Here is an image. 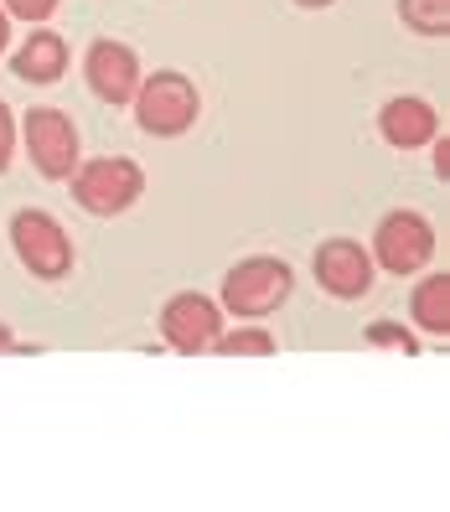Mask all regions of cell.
<instances>
[{
	"label": "cell",
	"mask_w": 450,
	"mask_h": 512,
	"mask_svg": "<svg viewBox=\"0 0 450 512\" xmlns=\"http://www.w3.org/2000/svg\"><path fill=\"white\" fill-rule=\"evenodd\" d=\"M290 290H295V269L280 254H249L223 275L218 306L223 316H238V321H264L285 306Z\"/></svg>",
	"instance_id": "obj_1"
},
{
	"label": "cell",
	"mask_w": 450,
	"mask_h": 512,
	"mask_svg": "<svg viewBox=\"0 0 450 512\" xmlns=\"http://www.w3.org/2000/svg\"><path fill=\"white\" fill-rule=\"evenodd\" d=\"M130 109H135V125H140L150 140H176V135H187V130L197 125L202 94H197V83H192L187 73L156 68V73L140 78Z\"/></svg>",
	"instance_id": "obj_2"
},
{
	"label": "cell",
	"mask_w": 450,
	"mask_h": 512,
	"mask_svg": "<svg viewBox=\"0 0 450 512\" xmlns=\"http://www.w3.org/2000/svg\"><path fill=\"white\" fill-rule=\"evenodd\" d=\"M73 202L94 218H119L145 197V171L130 156H94L73 166Z\"/></svg>",
	"instance_id": "obj_3"
},
{
	"label": "cell",
	"mask_w": 450,
	"mask_h": 512,
	"mask_svg": "<svg viewBox=\"0 0 450 512\" xmlns=\"http://www.w3.org/2000/svg\"><path fill=\"white\" fill-rule=\"evenodd\" d=\"M11 249H16L26 275L42 285H57L73 275V238L47 207H21L11 218Z\"/></svg>",
	"instance_id": "obj_4"
},
{
	"label": "cell",
	"mask_w": 450,
	"mask_h": 512,
	"mask_svg": "<svg viewBox=\"0 0 450 512\" xmlns=\"http://www.w3.org/2000/svg\"><path fill=\"white\" fill-rule=\"evenodd\" d=\"M373 264L388 269V275H419V269H430L435 259V223L425 213H414V207H394V213H383L378 228H373Z\"/></svg>",
	"instance_id": "obj_5"
},
{
	"label": "cell",
	"mask_w": 450,
	"mask_h": 512,
	"mask_svg": "<svg viewBox=\"0 0 450 512\" xmlns=\"http://www.w3.org/2000/svg\"><path fill=\"white\" fill-rule=\"evenodd\" d=\"M21 135H26V156H32V166L47 176V182H68L73 166H78V125L63 114V109H26L21 119Z\"/></svg>",
	"instance_id": "obj_6"
},
{
	"label": "cell",
	"mask_w": 450,
	"mask_h": 512,
	"mask_svg": "<svg viewBox=\"0 0 450 512\" xmlns=\"http://www.w3.org/2000/svg\"><path fill=\"white\" fill-rule=\"evenodd\" d=\"M161 337L171 352H187V357L213 352L223 337V306L202 290H176L161 311Z\"/></svg>",
	"instance_id": "obj_7"
},
{
	"label": "cell",
	"mask_w": 450,
	"mask_h": 512,
	"mask_svg": "<svg viewBox=\"0 0 450 512\" xmlns=\"http://www.w3.org/2000/svg\"><path fill=\"white\" fill-rule=\"evenodd\" d=\"M83 78H88V88H94V99L125 109L135 99L145 68H140V57H135L130 42L99 37V42H88V52H83Z\"/></svg>",
	"instance_id": "obj_8"
},
{
	"label": "cell",
	"mask_w": 450,
	"mask_h": 512,
	"mask_svg": "<svg viewBox=\"0 0 450 512\" xmlns=\"http://www.w3.org/2000/svg\"><path fill=\"white\" fill-rule=\"evenodd\" d=\"M311 269H316V285L337 300H363L378 280V264L357 238H326L311 259Z\"/></svg>",
	"instance_id": "obj_9"
},
{
	"label": "cell",
	"mask_w": 450,
	"mask_h": 512,
	"mask_svg": "<svg viewBox=\"0 0 450 512\" xmlns=\"http://www.w3.org/2000/svg\"><path fill=\"white\" fill-rule=\"evenodd\" d=\"M378 135L394 145V150H419L440 135V114L430 99L419 94H394L383 109H378Z\"/></svg>",
	"instance_id": "obj_10"
},
{
	"label": "cell",
	"mask_w": 450,
	"mask_h": 512,
	"mask_svg": "<svg viewBox=\"0 0 450 512\" xmlns=\"http://www.w3.org/2000/svg\"><path fill=\"white\" fill-rule=\"evenodd\" d=\"M11 73L32 88H47L68 73V42L52 32V26H32V37H26L11 57Z\"/></svg>",
	"instance_id": "obj_11"
},
{
	"label": "cell",
	"mask_w": 450,
	"mask_h": 512,
	"mask_svg": "<svg viewBox=\"0 0 450 512\" xmlns=\"http://www.w3.org/2000/svg\"><path fill=\"white\" fill-rule=\"evenodd\" d=\"M409 321L425 331V337H450V275L445 269H430L419 275V285L409 290Z\"/></svg>",
	"instance_id": "obj_12"
},
{
	"label": "cell",
	"mask_w": 450,
	"mask_h": 512,
	"mask_svg": "<svg viewBox=\"0 0 450 512\" xmlns=\"http://www.w3.org/2000/svg\"><path fill=\"white\" fill-rule=\"evenodd\" d=\"M399 21L414 37H450V0H399Z\"/></svg>",
	"instance_id": "obj_13"
},
{
	"label": "cell",
	"mask_w": 450,
	"mask_h": 512,
	"mask_svg": "<svg viewBox=\"0 0 450 512\" xmlns=\"http://www.w3.org/2000/svg\"><path fill=\"white\" fill-rule=\"evenodd\" d=\"M213 352H223V357H269V352H280V342H275L269 326H233V331L218 337Z\"/></svg>",
	"instance_id": "obj_14"
},
{
	"label": "cell",
	"mask_w": 450,
	"mask_h": 512,
	"mask_svg": "<svg viewBox=\"0 0 450 512\" xmlns=\"http://www.w3.org/2000/svg\"><path fill=\"white\" fill-rule=\"evenodd\" d=\"M368 342L394 347V352H404V357H414V352H419L414 331H404V326H394V321H373V326H368Z\"/></svg>",
	"instance_id": "obj_15"
},
{
	"label": "cell",
	"mask_w": 450,
	"mask_h": 512,
	"mask_svg": "<svg viewBox=\"0 0 450 512\" xmlns=\"http://www.w3.org/2000/svg\"><path fill=\"white\" fill-rule=\"evenodd\" d=\"M0 6H6L11 11V21H47L52 11H57V0H0Z\"/></svg>",
	"instance_id": "obj_16"
},
{
	"label": "cell",
	"mask_w": 450,
	"mask_h": 512,
	"mask_svg": "<svg viewBox=\"0 0 450 512\" xmlns=\"http://www.w3.org/2000/svg\"><path fill=\"white\" fill-rule=\"evenodd\" d=\"M11 161H16V119L0 99V171H11Z\"/></svg>",
	"instance_id": "obj_17"
},
{
	"label": "cell",
	"mask_w": 450,
	"mask_h": 512,
	"mask_svg": "<svg viewBox=\"0 0 450 512\" xmlns=\"http://www.w3.org/2000/svg\"><path fill=\"white\" fill-rule=\"evenodd\" d=\"M430 145H435V171H440V176H450V135H445V140L435 135Z\"/></svg>",
	"instance_id": "obj_18"
},
{
	"label": "cell",
	"mask_w": 450,
	"mask_h": 512,
	"mask_svg": "<svg viewBox=\"0 0 450 512\" xmlns=\"http://www.w3.org/2000/svg\"><path fill=\"white\" fill-rule=\"evenodd\" d=\"M6 47H11V11L0 6V57H6Z\"/></svg>",
	"instance_id": "obj_19"
},
{
	"label": "cell",
	"mask_w": 450,
	"mask_h": 512,
	"mask_svg": "<svg viewBox=\"0 0 450 512\" xmlns=\"http://www.w3.org/2000/svg\"><path fill=\"white\" fill-rule=\"evenodd\" d=\"M11 347H16V337H11V326L0 321V352H11Z\"/></svg>",
	"instance_id": "obj_20"
},
{
	"label": "cell",
	"mask_w": 450,
	"mask_h": 512,
	"mask_svg": "<svg viewBox=\"0 0 450 512\" xmlns=\"http://www.w3.org/2000/svg\"><path fill=\"white\" fill-rule=\"evenodd\" d=\"M295 6H306V11H326V6H337V0H295Z\"/></svg>",
	"instance_id": "obj_21"
}]
</instances>
